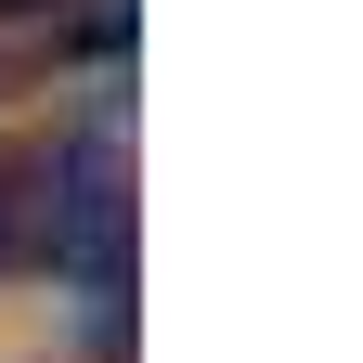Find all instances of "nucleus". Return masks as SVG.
<instances>
[{
  "mask_svg": "<svg viewBox=\"0 0 363 363\" xmlns=\"http://www.w3.org/2000/svg\"><path fill=\"white\" fill-rule=\"evenodd\" d=\"M0 13H52V0H0Z\"/></svg>",
  "mask_w": 363,
  "mask_h": 363,
  "instance_id": "f03ea898",
  "label": "nucleus"
},
{
  "mask_svg": "<svg viewBox=\"0 0 363 363\" xmlns=\"http://www.w3.org/2000/svg\"><path fill=\"white\" fill-rule=\"evenodd\" d=\"M13 272L78 286L104 363L130 350V143H117V117L0 143V286Z\"/></svg>",
  "mask_w": 363,
  "mask_h": 363,
  "instance_id": "f257e3e1",
  "label": "nucleus"
}]
</instances>
